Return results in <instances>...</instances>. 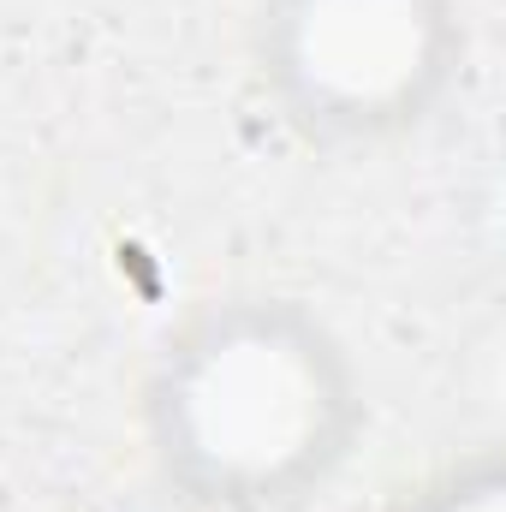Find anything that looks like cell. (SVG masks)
Masks as SVG:
<instances>
[{
	"mask_svg": "<svg viewBox=\"0 0 506 512\" xmlns=\"http://www.w3.org/2000/svg\"><path fill=\"white\" fill-rule=\"evenodd\" d=\"M137 429L149 471L203 507L304 512L346 477L370 393L322 310L286 292H221L155 340Z\"/></svg>",
	"mask_w": 506,
	"mask_h": 512,
	"instance_id": "6da1fadb",
	"label": "cell"
},
{
	"mask_svg": "<svg viewBox=\"0 0 506 512\" xmlns=\"http://www.w3.org/2000/svg\"><path fill=\"white\" fill-rule=\"evenodd\" d=\"M245 60L262 108L310 149H387L465 78V0H256Z\"/></svg>",
	"mask_w": 506,
	"mask_h": 512,
	"instance_id": "7a4b0ae2",
	"label": "cell"
},
{
	"mask_svg": "<svg viewBox=\"0 0 506 512\" xmlns=\"http://www.w3.org/2000/svg\"><path fill=\"white\" fill-rule=\"evenodd\" d=\"M387 512H506V459L495 447H465L405 483Z\"/></svg>",
	"mask_w": 506,
	"mask_h": 512,
	"instance_id": "3957f363",
	"label": "cell"
},
{
	"mask_svg": "<svg viewBox=\"0 0 506 512\" xmlns=\"http://www.w3.org/2000/svg\"><path fill=\"white\" fill-rule=\"evenodd\" d=\"M90 512H215V507H203L197 495H185L179 483H167L161 471L143 465V477H131V483H120V489H108Z\"/></svg>",
	"mask_w": 506,
	"mask_h": 512,
	"instance_id": "277c9868",
	"label": "cell"
}]
</instances>
